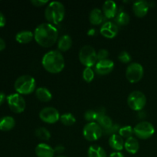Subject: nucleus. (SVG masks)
Instances as JSON below:
<instances>
[{
    "label": "nucleus",
    "instance_id": "nucleus-20",
    "mask_svg": "<svg viewBox=\"0 0 157 157\" xmlns=\"http://www.w3.org/2000/svg\"><path fill=\"white\" fill-rule=\"evenodd\" d=\"M72 43H73V41L70 35H62L58 41V51L59 52H67L71 48Z\"/></svg>",
    "mask_w": 157,
    "mask_h": 157
},
{
    "label": "nucleus",
    "instance_id": "nucleus-12",
    "mask_svg": "<svg viewBox=\"0 0 157 157\" xmlns=\"http://www.w3.org/2000/svg\"><path fill=\"white\" fill-rule=\"evenodd\" d=\"M119 28L116 23L113 21H106L102 25L101 28V35L107 38H113L118 33Z\"/></svg>",
    "mask_w": 157,
    "mask_h": 157
},
{
    "label": "nucleus",
    "instance_id": "nucleus-27",
    "mask_svg": "<svg viewBox=\"0 0 157 157\" xmlns=\"http://www.w3.org/2000/svg\"><path fill=\"white\" fill-rule=\"evenodd\" d=\"M35 136L40 140H48L51 138L52 135H51L50 131L45 128V127H38L35 130Z\"/></svg>",
    "mask_w": 157,
    "mask_h": 157
},
{
    "label": "nucleus",
    "instance_id": "nucleus-2",
    "mask_svg": "<svg viewBox=\"0 0 157 157\" xmlns=\"http://www.w3.org/2000/svg\"><path fill=\"white\" fill-rule=\"evenodd\" d=\"M43 67L52 74H58L64 69L65 61L61 52L52 50L46 52L41 60Z\"/></svg>",
    "mask_w": 157,
    "mask_h": 157
},
{
    "label": "nucleus",
    "instance_id": "nucleus-26",
    "mask_svg": "<svg viewBox=\"0 0 157 157\" xmlns=\"http://www.w3.org/2000/svg\"><path fill=\"white\" fill-rule=\"evenodd\" d=\"M115 21L118 25H126L130 22V15L124 11L120 12L119 13L117 14L116 17H115Z\"/></svg>",
    "mask_w": 157,
    "mask_h": 157
},
{
    "label": "nucleus",
    "instance_id": "nucleus-24",
    "mask_svg": "<svg viewBox=\"0 0 157 157\" xmlns=\"http://www.w3.org/2000/svg\"><path fill=\"white\" fill-rule=\"evenodd\" d=\"M37 98L41 102H48L52 99V94L50 90L44 87H40L36 89L35 91Z\"/></svg>",
    "mask_w": 157,
    "mask_h": 157
},
{
    "label": "nucleus",
    "instance_id": "nucleus-34",
    "mask_svg": "<svg viewBox=\"0 0 157 157\" xmlns=\"http://www.w3.org/2000/svg\"><path fill=\"white\" fill-rule=\"evenodd\" d=\"M31 2L34 6L41 7V6H43L47 4V3H48V0H32Z\"/></svg>",
    "mask_w": 157,
    "mask_h": 157
},
{
    "label": "nucleus",
    "instance_id": "nucleus-36",
    "mask_svg": "<svg viewBox=\"0 0 157 157\" xmlns=\"http://www.w3.org/2000/svg\"><path fill=\"white\" fill-rule=\"evenodd\" d=\"M54 150H55V153H62L64 151V150H65V149H64V146H62V145H61V144H60V145H57L56 147H55V148L54 149Z\"/></svg>",
    "mask_w": 157,
    "mask_h": 157
},
{
    "label": "nucleus",
    "instance_id": "nucleus-8",
    "mask_svg": "<svg viewBox=\"0 0 157 157\" xmlns=\"http://www.w3.org/2000/svg\"><path fill=\"white\" fill-rule=\"evenodd\" d=\"M144 67L138 62L130 63L126 69V78L130 83L139 82L144 77Z\"/></svg>",
    "mask_w": 157,
    "mask_h": 157
},
{
    "label": "nucleus",
    "instance_id": "nucleus-35",
    "mask_svg": "<svg viewBox=\"0 0 157 157\" xmlns=\"http://www.w3.org/2000/svg\"><path fill=\"white\" fill-rule=\"evenodd\" d=\"M6 19L4 14H3L2 12H0V28L4 27L5 25H6Z\"/></svg>",
    "mask_w": 157,
    "mask_h": 157
},
{
    "label": "nucleus",
    "instance_id": "nucleus-11",
    "mask_svg": "<svg viewBox=\"0 0 157 157\" xmlns=\"http://www.w3.org/2000/svg\"><path fill=\"white\" fill-rule=\"evenodd\" d=\"M60 113L56 108L53 107H44L39 112V118L46 124H53L60 120Z\"/></svg>",
    "mask_w": 157,
    "mask_h": 157
},
{
    "label": "nucleus",
    "instance_id": "nucleus-32",
    "mask_svg": "<svg viewBox=\"0 0 157 157\" xmlns=\"http://www.w3.org/2000/svg\"><path fill=\"white\" fill-rule=\"evenodd\" d=\"M118 59L121 62L124 63V64H128L131 61L132 58L129 52H126V51H123L118 55Z\"/></svg>",
    "mask_w": 157,
    "mask_h": 157
},
{
    "label": "nucleus",
    "instance_id": "nucleus-19",
    "mask_svg": "<svg viewBox=\"0 0 157 157\" xmlns=\"http://www.w3.org/2000/svg\"><path fill=\"white\" fill-rule=\"evenodd\" d=\"M124 148L130 154H136L140 150L139 141L133 136L127 138L124 143Z\"/></svg>",
    "mask_w": 157,
    "mask_h": 157
},
{
    "label": "nucleus",
    "instance_id": "nucleus-9",
    "mask_svg": "<svg viewBox=\"0 0 157 157\" xmlns=\"http://www.w3.org/2000/svg\"><path fill=\"white\" fill-rule=\"evenodd\" d=\"M133 133L139 139L147 140L154 134L155 127L148 121H142L135 126L133 128Z\"/></svg>",
    "mask_w": 157,
    "mask_h": 157
},
{
    "label": "nucleus",
    "instance_id": "nucleus-21",
    "mask_svg": "<svg viewBox=\"0 0 157 157\" xmlns=\"http://www.w3.org/2000/svg\"><path fill=\"white\" fill-rule=\"evenodd\" d=\"M97 121H98V124L102 127V129L104 128L105 130H108L113 126L112 119L107 114H105L104 111H98V117Z\"/></svg>",
    "mask_w": 157,
    "mask_h": 157
},
{
    "label": "nucleus",
    "instance_id": "nucleus-29",
    "mask_svg": "<svg viewBox=\"0 0 157 157\" xmlns=\"http://www.w3.org/2000/svg\"><path fill=\"white\" fill-rule=\"evenodd\" d=\"M133 128L131 126H124L119 129V135L123 138H130L133 134Z\"/></svg>",
    "mask_w": 157,
    "mask_h": 157
},
{
    "label": "nucleus",
    "instance_id": "nucleus-41",
    "mask_svg": "<svg viewBox=\"0 0 157 157\" xmlns=\"http://www.w3.org/2000/svg\"><path fill=\"white\" fill-rule=\"evenodd\" d=\"M57 157H67V156H62V155H59V156H58Z\"/></svg>",
    "mask_w": 157,
    "mask_h": 157
},
{
    "label": "nucleus",
    "instance_id": "nucleus-3",
    "mask_svg": "<svg viewBox=\"0 0 157 157\" xmlns=\"http://www.w3.org/2000/svg\"><path fill=\"white\" fill-rule=\"evenodd\" d=\"M65 8L63 3L58 1H53L48 3L44 10L46 20L52 25H58L64 19Z\"/></svg>",
    "mask_w": 157,
    "mask_h": 157
},
{
    "label": "nucleus",
    "instance_id": "nucleus-39",
    "mask_svg": "<svg viewBox=\"0 0 157 157\" xmlns=\"http://www.w3.org/2000/svg\"><path fill=\"white\" fill-rule=\"evenodd\" d=\"M6 41H4V39H2V38H0V52L1 51H3L5 48H6Z\"/></svg>",
    "mask_w": 157,
    "mask_h": 157
},
{
    "label": "nucleus",
    "instance_id": "nucleus-28",
    "mask_svg": "<svg viewBox=\"0 0 157 157\" xmlns=\"http://www.w3.org/2000/svg\"><path fill=\"white\" fill-rule=\"evenodd\" d=\"M60 121L65 126H72L76 123V118L72 113H66L61 115Z\"/></svg>",
    "mask_w": 157,
    "mask_h": 157
},
{
    "label": "nucleus",
    "instance_id": "nucleus-13",
    "mask_svg": "<svg viewBox=\"0 0 157 157\" xmlns=\"http://www.w3.org/2000/svg\"><path fill=\"white\" fill-rule=\"evenodd\" d=\"M114 67V62L110 59L98 61L95 64V71L100 75H106L110 74Z\"/></svg>",
    "mask_w": 157,
    "mask_h": 157
},
{
    "label": "nucleus",
    "instance_id": "nucleus-6",
    "mask_svg": "<svg viewBox=\"0 0 157 157\" xmlns=\"http://www.w3.org/2000/svg\"><path fill=\"white\" fill-rule=\"evenodd\" d=\"M127 104L133 110L140 111L147 104V98L143 92L134 90L129 94L127 98Z\"/></svg>",
    "mask_w": 157,
    "mask_h": 157
},
{
    "label": "nucleus",
    "instance_id": "nucleus-15",
    "mask_svg": "<svg viewBox=\"0 0 157 157\" xmlns=\"http://www.w3.org/2000/svg\"><path fill=\"white\" fill-rule=\"evenodd\" d=\"M35 154L38 157H54L55 150L50 145L44 143L38 144L35 147Z\"/></svg>",
    "mask_w": 157,
    "mask_h": 157
},
{
    "label": "nucleus",
    "instance_id": "nucleus-5",
    "mask_svg": "<svg viewBox=\"0 0 157 157\" xmlns=\"http://www.w3.org/2000/svg\"><path fill=\"white\" fill-rule=\"evenodd\" d=\"M79 60L86 67H91L97 64L98 53L90 45H84L79 52Z\"/></svg>",
    "mask_w": 157,
    "mask_h": 157
},
{
    "label": "nucleus",
    "instance_id": "nucleus-37",
    "mask_svg": "<svg viewBox=\"0 0 157 157\" xmlns=\"http://www.w3.org/2000/svg\"><path fill=\"white\" fill-rule=\"evenodd\" d=\"M109 157H124V155L121 152H113Z\"/></svg>",
    "mask_w": 157,
    "mask_h": 157
},
{
    "label": "nucleus",
    "instance_id": "nucleus-14",
    "mask_svg": "<svg viewBox=\"0 0 157 157\" xmlns=\"http://www.w3.org/2000/svg\"><path fill=\"white\" fill-rule=\"evenodd\" d=\"M150 9V2L144 0H138L133 2V11L135 15L139 18H143L147 15Z\"/></svg>",
    "mask_w": 157,
    "mask_h": 157
},
{
    "label": "nucleus",
    "instance_id": "nucleus-40",
    "mask_svg": "<svg viewBox=\"0 0 157 157\" xmlns=\"http://www.w3.org/2000/svg\"><path fill=\"white\" fill-rule=\"evenodd\" d=\"M97 33V31L95 29H90L87 32V35H90V36H94V35H96Z\"/></svg>",
    "mask_w": 157,
    "mask_h": 157
},
{
    "label": "nucleus",
    "instance_id": "nucleus-31",
    "mask_svg": "<svg viewBox=\"0 0 157 157\" xmlns=\"http://www.w3.org/2000/svg\"><path fill=\"white\" fill-rule=\"evenodd\" d=\"M98 117V111H96L94 110H87L84 113V119L88 123L90 122H95L97 121Z\"/></svg>",
    "mask_w": 157,
    "mask_h": 157
},
{
    "label": "nucleus",
    "instance_id": "nucleus-30",
    "mask_svg": "<svg viewBox=\"0 0 157 157\" xmlns=\"http://www.w3.org/2000/svg\"><path fill=\"white\" fill-rule=\"evenodd\" d=\"M83 79L87 83L91 82L94 78V71L91 67H85L83 71Z\"/></svg>",
    "mask_w": 157,
    "mask_h": 157
},
{
    "label": "nucleus",
    "instance_id": "nucleus-1",
    "mask_svg": "<svg viewBox=\"0 0 157 157\" xmlns=\"http://www.w3.org/2000/svg\"><path fill=\"white\" fill-rule=\"evenodd\" d=\"M58 38V31L51 23H41L38 25L34 32V38L39 45L44 48L52 47Z\"/></svg>",
    "mask_w": 157,
    "mask_h": 157
},
{
    "label": "nucleus",
    "instance_id": "nucleus-16",
    "mask_svg": "<svg viewBox=\"0 0 157 157\" xmlns=\"http://www.w3.org/2000/svg\"><path fill=\"white\" fill-rule=\"evenodd\" d=\"M103 13L107 18H113L117 14V6L113 0H107L103 5Z\"/></svg>",
    "mask_w": 157,
    "mask_h": 157
},
{
    "label": "nucleus",
    "instance_id": "nucleus-18",
    "mask_svg": "<svg viewBox=\"0 0 157 157\" xmlns=\"http://www.w3.org/2000/svg\"><path fill=\"white\" fill-rule=\"evenodd\" d=\"M104 20V15L103 11L98 8L92 9L89 15V21L94 25H98L103 23Z\"/></svg>",
    "mask_w": 157,
    "mask_h": 157
},
{
    "label": "nucleus",
    "instance_id": "nucleus-17",
    "mask_svg": "<svg viewBox=\"0 0 157 157\" xmlns=\"http://www.w3.org/2000/svg\"><path fill=\"white\" fill-rule=\"evenodd\" d=\"M124 143L125 141L123 137L116 133H113L109 138V145L112 149L116 150V152H120L124 148Z\"/></svg>",
    "mask_w": 157,
    "mask_h": 157
},
{
    "label": "nucleus",
    "instance_id": "nucleus-7",
    "mask_svg": "<svg viewBox=\"0 0 157 157\" xmlns=\"http://www.w3.org/2000/svg\"><path fill=\"white\" fill-rule=\"evenodd\" d=\"M83 135L87 141H96L103 135V129L97 122H90L83 128Z\"/></svg>",
    "mask_w": 157,
    "mask_h": 157
},
{
    "label": "nucleus",
    "instance_id": "nucleus-25",
    "mask_svg": "<svg viewBox=\"0 0 157 157\" xmlns=\"http://www.w3.org/2000/svg\"><path fill=\"white\" fill-rule=\"evenodd\" d=\"M88 157H107L106 151L98 145H91L87 150Z\"/></svg>",
    "mask_w": 157,
    "mask_h": 157
},
{
    "label": "nucleus",
    "instance_id": "nucleus-23",
    "mask_svg": "<svg viewBox=\"0 0 157 157\" xmlns=\"http://www.w3.org/2000/svg\"><path fill=\"white\" fill-rule=\"evenodd\" d=\"M34 38V33L29 30L20 31L15 35V40L20 44H27Z\"/></svg>",
    "mask_w": 157,
    "mask_h": 157
},
{
    "label": "nucleus",
    "instance_id": "nucleus-22",
    "mask_svg": "<svg viewBox=\"0 0 157 157\" xmlns=\"http://www.w3.org/2000/svg\"><path fill=\"white\" fill-rule=\"evenodd\" d=\"M15 126V121L12 117L5 116L0 118V130L9 131Z\"/></svg>",
    "mask_w": 157,
    "mask_h": 157
},
{
    "label": "nucleus",
    "instance_id": "nucleus-4",
    "mask_svg": "<svg viewBox=\"0 0 157 157\" xmlns=\"http://www.w3.org/2000/svg\"><path fill=\"white\" fill-rule=\"evenodd\" d=\"M14 87L17 93L19 94H30L36 89V81L31 75H21L15 81Z\"/></svg>",
    "mask_w": 157,
    "mask_h": 157
},
{
    "label": "nucleus",
    "instance_id": "nucleus-33",
    "mask_svg": "<svg viewBox=\"0 0 157 157\" xmlns=\"http://www.w3.org/2000/svg\"><path fill=\"white\" fill-rule=\"evenodd\" d=\"M109 55V52L107 49L102 48L98 51V60L102 61V60L107 59V57Z\"/></svg>",
    "mask_w": 157,
    "mask_h": 157
},
{
    "label": "nucleus",
    "instance_id": "nucleus-10",
    "mask_svg": "<svg viewBox=\"0 0 157 157\" xmlns=\"http://www.w3.org/2000/svg\"><path fill=\"white\" fill-rule=\"evenodd\" d=\"M9 108L16 113H22L26 107V103L23 97L18 93L12 94L6 98Z\"/></svg>",
    "mask_w": 157,
    "mask_h": 157
},
{
    "label": "nucleus",
    "instance_id": "nucleus-38",
    "mask_svg": "<svg viewBox=\"0 0 157 157\" xmlns=\"http://www.w3.org/2000/svg\"><path fill=\"white\" fill-rule=\"evenodd\" d=\"M6 98H7V97L6 96V94H5L3 92L0 91V105H2V104L4 103V101H6Z\"/></svg>",
    "mask_w": 157,
    "mask_h": 157
}]
</instances>
